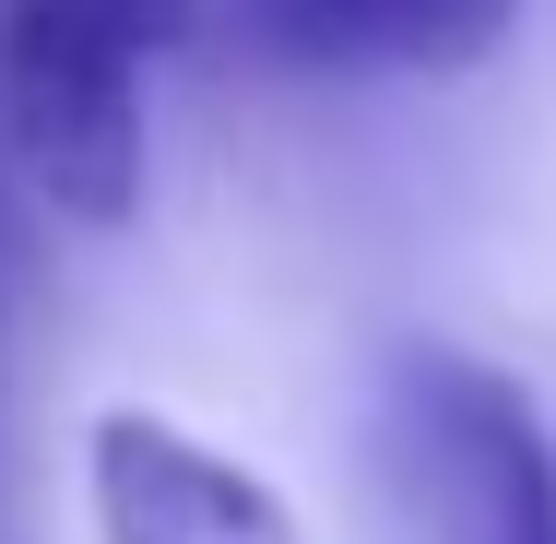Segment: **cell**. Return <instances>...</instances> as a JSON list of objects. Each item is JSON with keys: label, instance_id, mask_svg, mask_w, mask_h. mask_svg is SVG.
Masks as SVG:
<instances>
[{"label": "cell", "instance_id": "7a4b0ae2", "mask_svg": "<svg viewBox=\"0 0 556 544\" xmlns=\"http://www.w3.org/2000/svg\"><path fill=\"white\" fill-rule=\"evenodd\" d=\"M142 72L154 48L108 0H0V118L72 225L142 214Z\"/></svg>", "mask_w": 556, "mask_h": 544}, {"label": "cell", "instance_id": "277c9868", "mask_svg": "<svg viewBox=\"0 0 556 544\" xmlns=\"http://www.w3.org/2000/svg\"><path fill=\"white\" fill-rule=\"evenodd\" d=\"M521 0H237L249 48H273L285 72H343V84H379V72H473L497 36H509Z\"/></svg>", "mask_w": 556, "mask_h": 544}, {"label": "cell", "instance_id": "3957f363", "mask_svg": "<svg viewBox=\"0 0 556 544\" xmlns=\"http://www.w3.org/2000/svg\"><path fill=\"white\" fill-rule=\"evenodd\" d=\"M84 509L108 544H308L237 450L190 438L154 403H108L84 427Z\"/></svg>", "mask_w": 556, "mask_h": 544}, {"label": "cell", "instance_id": "6da1fadb", "mask_svg": "<svg viewBox=\"0 0 556 544\" xmlns=\"http://www.w3.org/2000/svg\"><path fill=\"white\" fill-rule=\"evenodd\" d=\"M367 544H556V450L533 391L462 343H391L355 391Z\"/></svg>", "mask_w": 556, "mask_h": 544}, {"label": "cell", "instance_id": "8992f818", "mask_svg": "<svg viewBox=\"0 0 556 544\" xmlns=\"http://www.w3.org/2000/svg\"><path fill=\"white\" fill-rule=\"evenodd\" d=\"M0 544H12V509H0Z\"/></svg>", "mask_w": 556, "mask_h": 544}, {"label": "cell", "instance_id": "5b68a950", "mask_svg": "<svg viewBox=\"0 0 556 544\" xmlns=\"http://www.w3.org/2000/svg\"><path fill=\"white\" fill-rule=\"evenodd\" d=\"M108 12L130 24V36H142V48H154V60H166V48L190 36V12H202V0H108Z\"/></svg>", "mask_w": 556, "mask_h": 544}]
</instances>
